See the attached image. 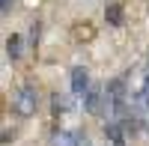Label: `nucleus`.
<instances>
[{
    "mask_svg": "<svg viewBox=\"0 0 149 146\" xmlns=\"http://www.w3.org/2000/svg\"><path fill=\"white\" fill-rule=\"evenodd\" d=\"M131 111V87L125 78H110L104 87V122H122L125 125Z\"/></svg>",
    "mask_w": 149,
    "mask_h": 146,
    "instance_id": "obj_1",
    "label": "nucleus"
},
{
    "mask_svg": "<svg viewBox=\"0 0 149 146\" xmlns=\"http://www.w3.org/2000/svg\"><path fill=\"white\" fill-rule=\"evenodd\" d=\"M9 107H12V113L18 119L36 116V111H39V90H36V83H21V87H15Z\"/></svg>",
    "mask_w": 149,
    "mask_h": 146,
    "instance_id": "obj_2",
    "label": "nucleus"
},
{
    "mask_svg": "<svg viewBox=\"0 0 149 146\" xmlns=\"http://www.w3.org/2000/svg\"><path fill=\"white\" fill-rule=\"evenodd\" d=\"M69 87H72V95L74 99H84L86 92H90V69L86 66H74L72 72H69Z\"/></svg>",
    "mask_w": 149,
    "mask_h": 146,
    "instance_id": "obj_3",
    "label": "nucleus"
},
{
    "mask_svg": "<svg viewBox=\"0 0 149 146\" xmlns=\"http://www.w3.org/2000/svg\"><path fill=\"white\" fill-rule=\"evenodd\" d=\"M81 104H84V113H90V116L104 113V90L102 87H90V92L81 99Z\"/></svg>",
    "mask_w": 149,
    "mask_h": 146,
    "instance_id": "obj_4",
    "label": "nucleus"
},
{
    "mask_svg": "<svg viewBox=\"0 0 149 146\" xmlns=\"http://www.w3.org/2000/svg\"><path fill=\"white\" fill-rule=\"evenodd\" d=\"M78 134L74 128H54L51 131V146H78Z\"/></svg>",
    "mask_w": 149,
    "mask_h": 146,
    "instance_id": "obj_5",
    "label": "nucleus"
},
{
    "mask_svg": "<svg viewBox=\"0 0 149 146\" xmlns=\"http://www.w3.org/2000/svg\"><path fill=\"white\" fill-rule=\"evenodd\" d=\"M6 60H12V63H18V60H21V36H18V33L6 36Z\"/></svg>",
    "mask_w": 149,
    "mask_h": 146,
    "instance_id": "obj_6",
    "label": "nucleus"
},
{
    "mask_svg": "<svg viewBox=\"0 0 149 146\" xmlns=\"http://www.w3.org/2000/svg\"><path fill=\"white\" fill-rule=\"evenodd\" d=\"M66 107H69L66 95H63V92H51V116H54V119H63Z\"/></svg>",
    "mask_w": 149,
    "mask_h": 146,
    "instance_id": "obj_7",
    "label": "nucleus"
},
{
    "mask_svg": "<svg viewBox=\"0 0 149 146\" xmlns=\"http://www.w3.org/2000/svg\"><path fill=\"white\" fill-rule=\"evenodd\" d=\"M104 18H107L110 24H116V27H119V24H122V12H119V6H113V3L104 6Z\"/></svg>",
    "mask_w": 149,
    "mask_h": 146,
    "instance_id": "obj_8",
    "label": "nucleus"
},
{
    "mask_svg": "<svg viewBox=\"0 0 149 146\" xmlns=\"http://www.w3.org/2000/svg\"><path fill=\"white\" fill-rule=\"evenodd\" d=\"M78 146H93V140H90V137H86L84 131H81V134H78Z\"/></svg>",
    "mask_w": 149,
    "mask_h": 146,
    "instance_id": "obj_9",
    "label": "nucleus"
},
{
    "mask_svg": "<svg viewBox=\"0 0 149 146\" xmlns=\"http://www.w3.org/2000/svg\"><path fill=\"white\" fill-rule=\"evenodd\" d=\"M12 3H15V0H0V9H3V15H6V12L12 9Z\"/></svg>",
    "mask_w": 149,
    "mask_h": 146,
    "instance_id": "obj_10",
    "label": "nucleus"
}]
</instances>
